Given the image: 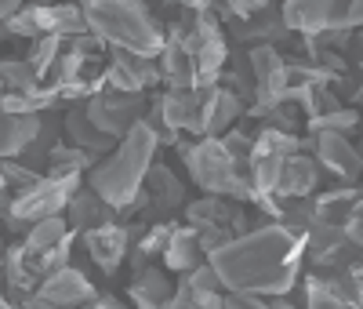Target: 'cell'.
Instances as JSON below:
<instances>
[{
  "label": "cell",
  "instance_id": "obj_25",
  "mask_svg": "<svg viewBox=\"0 0 363 309\" xmlns=\"http://www.w3.org/2000/svg\"><path fill=\"white\" fill-rule=\"evenodd\" d=\"M95 161H99L95 153H87V149H80V146H73V142L58 139V142L48 149L44 168H48V175H84Z\"/></svg>",
  "mask_w": 363,
  "mask_h": 309
},
{
  "label": "cell",
  "instance_id": "obj_13",
  "mask_svg": "<svg viewBox=\"0 0 363 309\" xmlns=\"http://www.w3.org/2000/svg\"><path fill=\"white\" fill-rule=\"evenodd\" d=\"M142 190L149 193V222L153 219H167L171 211H178L182 204H186L189 197H186V182H182L167 164H160V161H153L149 164V171H145V178H142Z\"/></svg>",
  "mask_w": 363,
  "mask_h": 309
},
{
  "label": "cell",
  "instance_id": "obj_24",
  "mask_svg": "<svg viewBox=\"0 0 363 309\" xmlns=\"http://www.w3.org/2000/svg\"><path fill=\"white\" fill-rule=\"evenodd\" d=\"M164 266L174 269V273H186L193 269L196 262H203V251H200V244H196V233L189 226H171L167 233V244H164Z\"/></svg>",
  "mask_w": 363,
  "mask_h": 309
},
{
  "label": "cell",
  "instance_id": "obj_35",
  "mask_svg": "<svg viewBox=\"0 0 363 309\" xmlns=\"http://www.w3.org/2000/svg\"><path fill=\"white\" fill-rule=\"evenodd\" d=\"M22 4H26V0H0V22H4L8 15H15Z\"/></svg>",
  "mask_w": 363,
  "mask_h": 309
},
{
  "label": "cell",
  "instance_id": "obj_36",
  "mask_svg": "<svg viewBox=\"0 0 363 309\" xmlns=\"http://www.w3.org/2000/svg\"><path fill=\"white\" fill-rule=\"evenodd\" d=\"M4 247H8V240H4V233H0V259H4Z\"/></svg>",
  "mask_w": 363,
  "mask_h": 309
},
{
  "label": "cell",
  "instance_id": "obj_2",
  "mask_svg": "<svg viewBox=\"0 0 363 309\" xmlns=\"http://www.w3.org/2000/svg\"><path fill=\"white\" fill-rule=\"evenodd\" d=\"M157 153H160V142H157L153 128H149L145 120H138V124H131L128 135L116 139V146L109 153H102V157L84 171L87 185L106 204H113L116 215H120V207L142 190V178H145L149 164L157 161Z\"/></svg>",
  "mask_w": 363,
  "mask_h": 309
},
{
  "label": "cell",
  "instance_id": "obj_7",
  "mask_svg": "<svg viewBox=\"0 0 363 309\" xmlns=\"http://www.w3.org/2000/svg\"><path fill=\"white\" fill-rule=\"evenodd\" d=\"M145 91H113V87H102L95 91L91 99H84V113L95 128L109 139H120L131 131V124H138L145 116Z\"/></svg>",
  "mask_w": 363,
  "mask_h": 309
},
{
  "label": "cell",
  "instance_id": "obj_20",
  "mask_svg": "<svg viewBox=\"0 0 363 309\" xmlns=\"http://www.w3.org/2000/svg\"><path fill=\"white\" fill-rule=\"evenodd\" d=\"M157 70H160V84H167V87H193L196 84L193 55L178 40L164 37V48L157 51Z\"/></svg>",
  "mask_w": 363,
  "mask_h": 309
},
{
  "label": "cell",
  "instance_id": "obj_26",
  "mask_svg": "<svg viewBox=\"0 0 363 309\" xmlns=\"http://www.w3.org/2000/svg\"><path fill=\"white\" fill-rule=\"evenodd\" d=\"M186 226L189 229H200V226H229L233 219V204H225V197H215L207 193L200 200H186Z\"/></svg>",
  "mask_w": 363,
  "mask_h": 309
},
{
  "label": "cell",
  "instance_id": "obj_14",
  "mask_svg": "<svg viewBox=\"0 0 363 309\" xmlns=\"http://www.w3.org/2000/svg\"><path fill=\"white\" fill-rule=\"evenodd\" d=\"M313 157L320 168H327L335 178L342 182H356L359 178V153L352 146L349 135L342 131H320L313 135Z\"/></svg>",
  "mask_w": 363,
  "mask_h": 309
},
{
  "label": "cell",
  "instance_id": "obj_34",
  "mask_svg": "<svg viewBox=\"0 0 363 309\" xmlns=\"http://www.w3.org/2000/svg\"><path fill=\"white\" fill-rule=\"evenodd\" d=\"M265 4H272V0H222V8L233 15V18H244V15H255L262 11Z\"/></svg>",
  "mask_w": 363,
  "mask_h": 309
},
{
  "label": "cell",
  "instance_id": "obj_39",
  "mask_svg": "<svg viewBox=\"0 0 363 309\" xmlns=\"http://www.w3.org/2000/svg\"><path fill=\"white\" fill-rule=\"evenodd\" d=\"M142 4H145V0H142Z\"/></svg>",
  "mask_w": 363,
  "mask_h": 309
},
{
  "label": "cell",
  "instance_id": "obj_29",
  "mask_svg": "<svg viewBox=\"0 0 363 309\" xmlns=\"http://www.w3.org/2000/svg\"><path fill=\"white\" fill-rule=\"evenodd\" d=\"M218 80H229L225 87H229V91H233V95H236L240 102H244V106L255 99V77H251V66H247V55H244V51L233 55V70H229V73L222 70V73H218Z\"/></svg>",
  "mask_w": 363,
  "mask_h": 309
},
{
  "label": "cell",
  "instance_id": "obj_5",
  "mask_svg": "<svg viewBox=\"0 0 363 309\" xmlns=\"http://www.w3.org/2000/svg\"><path fill=\"white\" fill-rule=\"evenodd\" d=\"M58 106V91L44 84L26 58H0V109L44 113Z\"/></svg>",
  "mask_w": 363,
  "mask_h": 309
},
{
  "label": "cell",
  "instance_id": "obj_18",
  "mask_svg": "<svg viewBox=\"0 0 363 309\" xmlns=\"http://www.w3.org/2000/svg\"><path fill=\"white\" fill-rule=\"evenodd\" d=\"M171 288L174 281L160 269V266H138L131 269V284H128V298L142 309H167V298H171Z\"/></svg>",
  "mask_w": 363,
  "mask_h": 309
},
{
  "label": "cell",
  "instance_id": "obj_10",
  "mask_svg": "<svg viewBox=\"0 0 363 309\" xmlns=\"http://www.w3.org/2000/svg\"><path fill=\"white\" fill-rule=\"evenodd\" d=\"M349 8V0H280V15H284V26L291 29L294 37H309V33H320L327 26H342V15Z\"/></svg>",
  "mask_w": 363,
  "mask_h": 309
},
{
  "label": "cell",
  "instance_id": "obj_21",
  "mask_svg": "<svg viewBox=\"0 0 363 309\" xmlns=\"http://www.w3.org/2000/svg\"><path fill=\"white\" fill-rule=\"evenodd\" d=\"M109 51V62L131 80L135 91H145L160 84V70H157V58L153 55H138V51H128V48H106Z\"/></svg>",
  "mask_w": 363,
  "mask_h": 309
},
{
  "label": "cell",
  "instance_id": "obj_12",
  "mask_svg": "<svg viewBox=\"0 0 363 309\" xmlns=\"http://www.w3.org/2000/svg\"><path fill=\"white\" fill-rule=\"evenodd\" d=\"M229 33L236 44H284L291 40L294 33L284 26V15H280V4L272 0V4H265L262 11L255 15H244V18H229Z\"/></svg>",
  "mask_w": 363,
  "mask_h": 309
},
{
  "label": "cell",
  "instance_id": "obj_15",
  "mask_svg": "<svg viewBox=\"0 0 363 309\" xmlns=\"http://www.w3.org/2000/svg\"><path fill=\"white\" fill-rule=\"evenodd\" d=\"M62 215H66V222H69V233H73V237H80V233L91 229V226H102V222H116V219H120L116 207L106 204L87 182H80L77 190L69 193Z\"/></svg>",
  "mask_w": 363,
  "mask_h": 309
},
{
  "label": "cell",
  "instance_id": "obj_28",
  "mask_svg": "<svg viewBox=\"0 0 363 309\" xmlns=\"http://www.w3.org/2000/svg\"><path fill=\"white\" fill-rule=\"evenodd\" d=\"M359 124V113L352 106H335L327 113H316V116H306V128L309 135H320V131H342V135H352Z\"/></svg>",
  "mask_w": 363,
  "mask_h": 309
},
{
  "label": "cell",
  "instance_id": "obj_37",
  "mask_svg": "<svg viewBox=\"0 0 363 309\" xmlns=\"http://www.w3.org/2000/svg\"><path fill=\"white\" fill-rule=\"evenodd\" d=\"M8 190V182H4V171H0V193H4Z\"/></svg>",
  "mask_w": 363,
  "mask_h": 309
},
{
  "label": "cell",
  "instance_id": "obj_1",
  "mask_svg": "<svg viewBox=\"0 0 363 309\" xmlns=\"http://www.w3.org/2000/svg\"><path fill=\"white\" fill-rule=\"evenodd\" d=\"M207 262L225 291H255L262 298L291 295L306 266V240L280 222H262L229 237L207 255Z\"/></svg>",
  "mask_w": 363,
  "mask_h": 309
},
{
  "label": "cell",
  "instance_id": "obj_8",
  "mask_svg": "<svg viewBox=\"0 0 363 309\" xmlns=\"http://www.w3.org/2000/svg\"><path fill=\"white\" fill-rule=\"evenodd\" d=\"M145 226V222H142ZM142 226H128V222H102V226H91L80 233L84 247H87V259L102 276H116V269L128 262V247L131 240L142 233Z\"/></svg>",
  "mask_w": 363,
  "mask_h": 309
},
{
  "label": "cell",
  "instance_id": "obj_23",
  "mask_svg": "<svg viewBox=\"0 0 363 309\" xmlns=\"http://www.w3.org/2000/svg\"><path fill=\"white\" fill-rule=\"evenodd\" d=\"M359 207V190L352 182H345L342 190H327L313 197V219L316 222H330V226H342L345 215Z\"/></svg>",
  "mask_w": 363,
  "mask_h": 309
},
{
  "label": "cell",
  "instance_id": "obj_19",
  "mask_svg": "<svg viewBox=\"0 0 363 309\" xmlns=\"http://www.w3.org/2000/svg\"><path fill=\"white\" fill-rule=\"evenodd\" d=\"M62 135H66V142H73V146H80V149H87V153H95V157H102V153H109V149L116 146V139L102 135L95 124L87 120L84 102H73V109L62 116Z\"/></svg>",
  "mask_w": 363,
  "mask_h": 309
},
{
  "label": "cell",
  "instance_id": "obj_17",
  "mask_svg": "<svg viewBox=\"0 0 363 309\" xmlns=\"http://www.w3.org/2000/svg\"><path fill=\"white\" fill-rule=\"evenodd\" d=\"M244 116V102H240L225 84H211L203 91V106H200V135H222L225 128ZM196 135V139H200Z\"/></svg>",
  "mask_w": 363,
  "mask_h": 309
},
{
  "label": "cell",
  "instance_id": "obj_33",
  "mask_svg": "<svg viewBox=\"0 0 363 309\" xmlns=\"http://www.w3.org/2000/svg\"><path fill=\"white\" fill-rule=\"evenodd\" d=\"M196 233V244H200V251H203V259L215 251V247H222L233 233H229V226H200V229H193Z\"/></svg>",
  "mask_w": 363,
  "mask_h": 309
},
{
  "label": "cell",
  "instance_id": "obj_16",
  "mask_svg": "<svg viewBox=\"0 0 363 309\" xmlns=\"http://www.w3.org/2000/svg\"><path fill=\"white\" fill-rule=\"evenodd\" d=\"M320 185V164L309 149H294L291 157L284 161L280 168V178H277V190H272V200L280 197H309L316 193Z\"/></svg>",
  "mask_w": 363,
  "mask_h": 309
},
{
  "label": "cell",
  "instance_id": "obj_3",
  "mask_svg": "<svg viewBox=\"0 0 363 309\" xmlns=\"http://www.w3.org/2000/svg\"><path fill=\"white\" fill-rule=\"evenodd\" d=\"M87 33H95L106 48H128L153 55L164 48V26L142 0H77Z\"/></svg>",
  "mask_w": 363,
  "mask_h": 309
},
{
  "label": "cell",
  "instance_id": "obj_9",
  "mask_svg": "<svg viewBox=\"0 0 363 309\" xmlns=\"http://www.w3.org/2000/svg\"><path fill=\"white\" fill-rule=\"evenodd\" d=\"M91 298H95V284L87 281L84 269L66 262L55 273H48L33 288V295L26 298V305H87Z\"/></svg>",
  "mask_w": 363,
  "mask_h": 309
},
{
  "label": "cell",
  "instance_id": "obj_11",
  "mask_svg": "<svg viewBox=\"0 0 363 309\" xmlns=\"http://www.w3.org/2000/svg\"><path fill=\"white\" fill-rule=\"evenodd\" d=\"M222 281L218 273L211 269V262H196L193 269H186L174 281L171 288V298H167V309H178V305H207V309H222Z\"/></svg>",
  "mask_w": 363,
  "mask_h": 309
},
{
  "label": "cell",
  "instance_id": "obj_27",
  "mask_svg": "<svg viewBox=\"0 0 363 309\" xmlns=\"http://www.w3.org/2000/svg\"><path fill=\"white\" fill-rule=\"evenodd\" d=\"M69 237H73V233H69L66 215H48V219L29 222V229L22 233V244L33 247V251H48V247L62 244V240H69Z\"/></svg>",
  "mask_w": 363,
  "mask_h": 309
},
{
  "label": "cell",
  "instance_id": "obj_22",
  "mask_svg": "<svg viewBox=\"0 0 363 309\" xmlns=\"http://www.w3.org/2000/svg\"><path fill=\"white\" fill-rule=\"evenodd\" d=\"M40 113H8L0 109V157H15L26 149V142L37 135Z\"/></svg>",
  "mask_w": 363,
  "mask_h": 309
},
{
  "label": "cell",
  "instance_id": "obj_32",
  "mask_svg": "<svg viewBox=\"0 0 363 309\" xmlns=\"http://www.w3.org/2000/svg\"><path fill=\"white\" fill-rule=\"evenodd\" d=\"M0 171H4V182H8V190H22V185H29L33 178H40L44 171H33V168H26L18 157H0Z\"/></svg>",
  "mask_w": 363,
  "mask_h": 309
},
{
  "label": "cell",
  "instance_id": "obj_6",
  "mask_svg": "<svg viewBox=\"0 0 363 309\" xmlns=\"http://www.w3.org/2000/svg\"><path fill=\"white\" fill-rule=\"evenodd\" d=\"M359 259H352L345 269H313L301 281V302L309 309H352L363 302V284H359Z\"/></svg>",
  "mask_w": 363,
  "mask_h": 309
},
{
  "label": "cell",
  "instance_id": "obj_30",
  "mask_svg": "<svg viewBox=\"0 0 363 309\" xmlns=\"http://www.w3.org/2000/svg\"><path fill=\"white\" fill-rule=\"evenodd\" d=\"M33 48H29V55H26V62L33 66V73L44 80L48 77V70L55 66V58H58V51H62V37H55V33H44V37H37V40H29Z\"/></svg>",
  "mask_w": 363,
  "mask_h": 309
},
{
  "label": "cell",
  "instance_id": "obj_31",
  "mask_svg": "<svg viewBox=\"0 0 363 309\" xmlns=\"http://www.w3.org/2000/svg\"><path fill=\"white\" fill-rule=\"evenodd\" d=\"M218 142L225 146V153H229V157H233L240 168L247 164V153H251V135H247L244 128H236V124H233V128H225V131L218 135Z\"/></svg>",
  "mask_w": 363,
  "mask_h": 309
},
{
  "label": "cell",
  "instance_id": "obj_38",
  "mask_svg": "<svg viewBox=\"0 0 363 309\" xmlns=\"http://www.w3.org/2000/svg\"><path fill=\"white\" fill-rule=\"evenodd\" d=\"M26 4H51V0H26Z\"/></svg>",
  "mask_w": 363,
  "mask_h": 309
},
{
  "label": "cell",
  "instance_id": "obj_4",
  "mask_svg": "<svg viewBox=\"0 0 363 309\" xmlns=\"http://www.w3.org/2000/svg\"><path fill=\"white\" fill-rule=\"evenodd\" d=\"M174 153L182 157V164H186V171H189L196 190L215 193V197H233L236 204H255L258 200L251 178L225 153V146L218 142V135L178 139L174 142Z\"/></svg>",
  "mask_w": 363,
  "mask_h": 309
}]
</instances>
